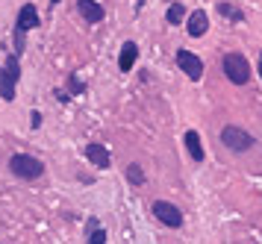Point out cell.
I'll return each mask as SVG.
<instances>
[{
	"instance_id": "cell-2",
	"label": "cell",
	"mask_w": 262,
	"mask_h": 244,
	"mask_svg": "<svg viewBox=\"0 0 262 244\" xmlns=\"http://www.w3.org/2000/svg\"><path fill=\"white\" fill-rule=\"evenodd\" d=\"M18 77H21L18 53H12V56H6V68L0 71V97H3L6 103L15 100V83H18Z\"/></svg>"
},
{
	"instance_id": "cell-12",
	"label": "cell",
	"mask_w": 262,
	"mask_h": 244,
	"mask_svg": "<svg viewBox=\"0 0 262 244\" xmlns=\"http://www.w3.org/2000/svg\"><path fill=\"white\" fill-rule=\"evenodd\" d=\"M186 150H189V156H192L195 162H203V147H200V135H197L195 129H189V132H186Z\"/></svg>"
},
{
	"instance_id": "cell-18",
	"label": "cell",
	"mask_w": 262,
	"mask_h": 244,
	"mask_svg": "<svg viewBox=\"0 0 262 244\" xmlns=\"http://www.w3.org/2000/svg\"><path fill=\"white\" fill-rule=\"evenodd\" d=\"M56 3H62V0H50V6H56Z\"/></svg>"
},
{
	"instance_id": "cell-4",
	"label": "cell",
	"mask_w": 262,
	"mask_h": 244,
	"mask_svg": "<svg viewBox=\"0 0 262 244\" xmlns=\"http://www.w3.org/2000/svg\"><path fill=\"white\" fill-rule=\"evenodd\" d=\"M221 141H224L233 153H245V150L254 147V135H251L248 129L236 126V123H227V126L221 129Z\"/></svg>"
},
{
	"instance_id": "cell-14",
	"label": "cell",
	"mask_w": 262,
	"mask_h": 244,
	"mask_svg": "<svg viewBox=\"0 0 262 244\" xmlns=\"http://www.w3.org/2000/svg\"><path fill=\"white\" fill-rule=\"evenodd\" d=\"M218 12H221L224 18H230V21H242V18H245V12L236 9L233 3H227V0H218Z\"/></svg>"
},
{
	"instance_id": "cell-16",
	"label": "cell",
	"mask_w": 262,
	"mask_h": 244,
	"mask_svg": "<svg viewBox=\"0 0 262 244\" xmlns=\"http://www.w3.org/2000/svg\"><path fill=\"white\" fill-rule=\"evenodd\" d=\"M127 180H130L132 185L144 183V171H141V165H130V168H127Z\"/></svg>"
},
{
	"instance_id": "cell-5",
	"label": "cell",
	"mask_w": 262,
	"mask_h": 244,
	"mask_svg": "<svg viewBox=\"0 0 262 244\" xmlns=\"http://www.w3.org/2000/svg\"><path fill=\"white\" fill-rule=\"evenodd\" d=\"M153 215L162 221L165 227H171V230H180V227H183V212H180L177 206H171L168 200H156V203H153Z\"/></svg>"
},
{
	"instance_id": "cell-19",
	"label": "cell",
	"mask_w": 262,
	"mask_h": 244,
	"mask_svg": "<svg viewBox=\"0 0 262 244\" xmlns=\"http://www.w3.org/2000/svg\"><path fill=\"white\" fill-rule=\"evenodd\" d=\"M260 74H262V56H260Z\"/></svg>"
},
{
	"instance_id": "cell-11",
	"label": "cell",
	"mask_w": 262,
	"mask_h": 244,
	"mask_svg": "<svg viewBox=\"0 0 262 244\" xmlns=\"http://www.w3.org/2000/svg\"><path fill=\"white\" fill-rule=\"evenodd\" d=\"M135 56H138V47H135V41H124V47H121V56H118V68L127 74L132 65H135Z\"/></svg>"
},
{
	"instance_id": "cell-1",
	"label": "cell",
	"mask_w": 262,
	"mask_h": 244,
	"mask_svg": "<svg viewBox=\"0 0 262 244\" xmlns=\"http://www.w3.org/2000/svg\"><path fill=\"white\" fill-rule=\"evenodd\" d=\"M9 171L18 177V180H38L41 174H44V165L30 156V153H15L12 159H9Z\"/></svg>"
},
{
	"instance_id": "cell-8",
	"label": "cell",
	"mask_w": 262,
	"mask_h": 244,
	"mask_svg": "<svg viewBox=\"0 0 262 244\" xmlns=\"http://www.w3.org/2000/svg\"><path fill=\"white\" fill-rule=\"evenodd\" d=\"M18 30H35V27H41V21H38V12H35L33 3H24L21 6V12H18V24H15Z\"/></svg>"
},
{
	"instance_id": "cell-10",
	"label": "cell",
	"mask_w": 262,
	"mask_h": 244,
	"mask_svg": "<svg viewBox=\"0 0 262 244\" xmlns=\"http://www.w3.org/2000/svg\"><path fill=\"white\" fill-rule=\"evenodd\" d=\"M86 156L95 168H109V162H112V156L103 144H86Z\"/></svg>"
},
{
	"instance_id": "cell-9",
	"label": "cell",
	"mask_w": 262,
	"mask_h": 244,
	"mask_svg": "<svg viewBox=\"0 0 262 244\" xmlns=\"http://www.w3.org/2000/svg\"><path fill=\"white\" fill-rule=\"evenodd\" d=\"M77 9H80V15L89 24H100L103 21V6H100L98 0H77Z\"/></svg>"
},
{
	"instance_id": "cell-17",
	"label": "cell",
	"mask_w": 262,
	"mask_h": 244,
	"mask_svg": "<svg viewBox=\"0 0 262 244\" xmlns=\"http://www.w3.org/2000/svg\"><path fill=\"white\" fill-rule=\"evenodd\" d=\"M24 35H27V32L15 27V53H18V56H21V53H24V47H27V44H24Z\"/></svg>"
},
{
	"instance_id": "cell-15",
	"label": "cell",
	"mask_w": 262,
	"mask_h": 244,
	"mask_svg": "<svg viewBox=\"0 0 262 244\" xmlns=\"http://www.w3.org/2000/svg\"><path fill=\"white\" fill-rule=\"evenodd\" d=\"M183 18H186L183 3H171V6H168V12H165V21H168V24H180Z\"/></svg>"
},
{
	"instance_id": "cell-7",
	"label": "cell",
	"mask_w": 262,
	"mask_h": 244,
	"mask_svg": "<svg viewBox=\"0 0 262 244\" xmlns=\"http://www.w3.org/2000/svg\"><path fill=\"white\" fill-rule=\"evenodd\" d=\"M206 30H209V18H206V12H203V9H195V12L189 15V21H186V32H189L192 38H200Z\"/></svg>"
},
{
	"instance_id": "cell-6",
	"label": "cell",
	"mask_w": 262,
	"mask_h": 244,
	"mask_svg": "<svg viewBox=\"0 0 262 244\" xmlns=\"http://www.w3.org/2000/svg\"><path fill=\"white\" fill-rule=\"evenodd\" d=\"M177 65H180V71L189 80H200L203 77V62L197 59L192 50H177Z\"/></svg>"
},
{
	"instance_id": "cell-3",
	"label": "cell",
	"mask_w": 262,
	"mask_h": 244,
	"mask_svg": "<svg viewBox=\"0 0 262 244\" xmlns=\"http://www.w3.org/2000/svg\"><path fill=\"white\" fill-rule=\"evenodd\" d=\"M224 74H227V80L233 86H245L251 80V65L242 53H227L224 56Z\"/></svg>"
},
{
	"instance_id": "cell-13",
	"label": "cell",
	"mask_w": 262,
	"mask_h": 244,
	"mask_svg": "<svg viewBox=\"0 0 262 244\" xmlns=\"http://www.w3.org/2000/svg\"><path fill=\"white\" fill-rule=\"evenodd\" d=\"M86 242H89V244H103V242H106V230L100 227L95 218L86 224Z\"/></svg>"
}]
</instances>
